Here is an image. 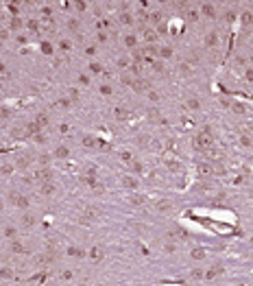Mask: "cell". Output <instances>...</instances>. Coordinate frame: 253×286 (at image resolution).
<instances>
[{"instance_id":"6da1fadb","label":"cell","mask_w":253,"mask_h":286,"mask_svg":"<svg viewBox=\"0 0 253 286\" xmlns=\"http://www.w3.org/2000/svg\"><path fill=\"white\" fill-rule=\"evenodd\" d=\"M90 258H92L94 262H98L100 258H103V249H100V247H94V249L90 251Z\"/></svg>"},{"instance_id":"7a4b0ae2","label":"cell","mask_w":253,"mask_h":286,"mask_svg":"<svg viewBox=\"0 0 253 286\" xmlns=\"http://www.w3.org/2000/svg\"><path fill=\"white\" fill-rule=\"evenodd\" d=\"M192 258H194V260H203V258H205V251H203V249H194V251H192Z\"/></svg>"},{"instance_id":"3957f363","label":"cell","mask_w":253,"mask_h":286,"mask_svg":"<svg viewBox=\"0 0 253 286\" xmlns=\"http://www.w3.org/2000/svg\"><path fill=\"white\" fill-rule=\"evenodd\" d=\"M203 11H205L210 18H214V15H216V11H214V7H212V5H205V7H203Z\"/></svg>"},{"instance_id":"277c9868","label":"cell","mask_w":253,"mask_h":286,"mask_svg":"<svg viewBox=\"0 0 253 286\" xmlns=\"http://www.w3.org/2000/svg\"><path fill=\"white\" fill-rule=\"evenodd\" d=\"M242 22H244V24H251V22H253V15H251V13H244V15H242Z\"/></svg>"},{"instance_id":"5b68a950","label":"cell","mask_w":253,"mask_h":286,"mask_svg":"<svg viewBox=\"0 0 253 286\" xmlns=\"http://www.w3.org/2000/svg\"><path fill=\"white\" fill-rule=\"evenodd\" d=\"M247 79H249V81H253V70H247Z\"/></svg>"}]
</instances>
